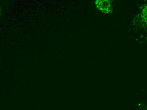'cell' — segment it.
<instances>
[{
  "label": "cell",
  "instance_id": "1",
  "mask_svg": "<svg viewBox=\"0 0 147 110\" xmlns=\"http://www.w3.org/2000/svg\"><path fill=\"white\" fill-rule=\"evenodd\" d=\"M145 16H146V19H145L147 20V11L145 12Z\"/></svg>",
  "mask_w": 147,
  "mask_h": 110
}]
</instances>
